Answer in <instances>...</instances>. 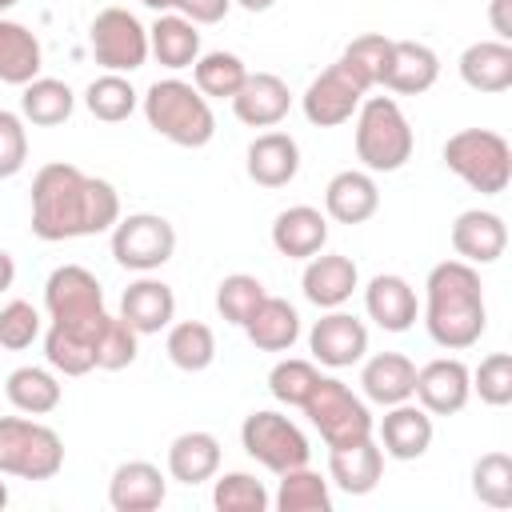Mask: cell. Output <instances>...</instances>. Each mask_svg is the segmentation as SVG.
I'll return each mask as SVG.
<instances>
[{"label":"cell","mask_w":512,"mask_h":512,"mask_svg":"<svg viewBox=\"0 0 512 512\" xmlns=\"http://www.w3.org/2000/svg\"><path fill=\"white\" fill-rule=\"evenodd\" d=\"M120 220V196L108 180L76 164H44L32 180V232L48 244L108 232Z\"/></svg>","instance_id":"6da1fadb"},{"label":"cell","mask_w":512,"mask_h":512,"mask_svg":"<svg viewBox=\"0 0 512 512\" xmlns=\"http://www.w3.org/2000/svg\"><path fill=\"white\" fill-rule=\"evenodd\" d=\"M424 328L448 352H464V348L480 344V336L488 328V308H484V284H480L476 264L440 260L428 272V280H424Z\"/></svg>","instance_id":"7a4b0ae2"},{"label":"cell","mask_w":512,"mask_h":512,"mask_svg":"<svg viewBox=\"0 0 512 512\" xmlns=\"http://www.w3.org/2000/svg\"><path fill=\"white\" fill-rule=\"evenodd\" d=\"M144 120L176 148H204L216 136V116L208 108V96H200L196 84L176 76L156 80L144 92Z\"/></svg>","instance_id":"3957f363"},{"label":"cell","mask_w":512,"mask_h":512,"mask_svg":"<svg viewBox=\"0 0 512 512\" xmlns=\"http://www.w3.org/2000/svg\"><path fill=\"white\" fill-rule=\"evenodd\" d=\"M416 136L392 96H368L356 108V156L364 172H400L412 160Z\"/></svg>","instance_id":"277c9868"},{"label":"cell","mask_w":512,"mask_h":512,"mask_svg":"<svg viewBox=\"0 0 512 512\" xmlns=\"http://www.w3.org/2000/svg\"><path fill=\"white\" fill-rule=\"evenodd\" d=\"M44 308L56 328L76 332L96 352V336L108 320V308H104V288L88 268H80V264L52 268V276L44 280Z\"/></svg>","instance_id":"5b68a950"},{"label":"cell","mask_w":512,"mask_h":512,"mask_svg":"<svg viewBox=\"0 0 512 512\" xmlns=\"http://www.w3.org/2000/svg\"><path fill=\"white\" fill-rule=\"evenodd\" d=\"M444 168L456 172L472 192L500 196L512 180V148L492 128H460L444 140Z\"/></svg>","instance_id":"8992f818"},{"label":"cell","mask_w":512,"mask_h":512,"mask_svg":"<svg viewBox=\"0 0 512 512\" xmlns=\"http://www.w3.org/2000/svg\"><path fill=\"white\" fill-rule=\"evenodd\" d=\"M64 468V440L32 416H0V476L52 480Z\"/></svg>","instance_id":"52a82bcc"},{"label":"cell","mask_w":512,"mask_h":512,"mask_svg":"<svg viewBox=\"0 0 512 512\" xmlns=\"http://www.w3.org/2000/svg\"><path fill=\"white\" fill-rule=\"evenodd\" d=\"M300 408H304V416L312 420V428L320 432V440L328 448H348L356 440H368L372 428H376L368 404L336 376H320Z\"/></svg>","instance_id":"ba28073f"},{"label":"cell","mask_w":512,"mask_h":512,"mask_svg":"<svg viewBox=\"0 0 512 512\" xmlns=\"http://www.w3.org/2000/svg\"><path fill=\"white\" fill-rule=\"evenodd\" d=\"M240 444H244V452H248L256 464H264V468L276 472V476L288 472V468L308 464V456H312L308 436H304L288 416H280V412H272V408H260V412L244 416V424H240Z\"/></svg>","instance_id":"9c48e42d"},{"label":"cell","mask_w":512,"mask_h":512,"mask_svg":"<svg viewBox=\"0 0 512 512\" xmlns=\"http://www.w3.org/2000/svg\"><path fill=\"white\" fill-rule=\"evenodd\" d=\"M176 252V228L156 212H132L112 224V256L128 272H156Z\"/></svg>","instance_id":"30bf717a"},{"label":"cell","mask_w":512,"mask_h":512,"mask_svg":"<svg viewBox=\"0 0 512 512\" xmlns=\"http://www.w3.org/2000/svg\"><path fill=\"white\" fill-rule=\"evenodd\" d=\"M88 48L104 72H136L148 60V28L128 8H104L88 28Z\"/></svg>","instance_id":"8fae6325"},{"label":"cell","mask_w":512,"mask_h":512,"mask_svg":"<svg viewBox=\"0 0 512 512\" xmlns=\"http://www.w3.org/2000/svg\"><path fill=\"white\" fill-rule=\"evenodd\" d=\"M412 396L420 400V408L428 416H452L468 404L472 396V372L464 360L456 356H440V360H428L424 368H416V384H412Z\"/></svg>","instance_id":"7c38bea8"},{"label":"cell","mask_w":512,"mask_h":512,"mask_svg":"<svg viewBox=\"0 0 512 512\" xmlns=\"http://www.w3.org/2000/svg\"><path fill=\"white\" fill-rule=\"evenodd\" d=\"M308 348L320 364L328 368H352L364 360L368 352V328L364 320H356L352 312H340V308H328V316H320L308 332Z\"/></svg>","instance_id":"4fadbf2b"},{"label":"cell","mask_w":512,"mask_h":512,"mask_svg":"<svg viewBox=\"0 0 512 512\" xmlns=\"http://www.w3.org/2000/svg\"><path fill=\"white\" fill-rule=\"evenodd\" d=\"M360 100H364V92L352 84V76H348L340 64H332V68H324V72L304 88L300 108H304L308 124H316V128H336V124L352 120V112L360 108Z\"/></svg>","instance_id":"5bb4252c"},{"label":"cell","mask_w":512,"mask_h":512,"mask_svg":"<svg viewBox=\"0 0 512 512\" xmlns=\"http://www.w3.org/2000/svg\"><path fill=\"white\" fill-rule=\"evenodd\" d=\"M292 108V92L276 72H248L232 96V112L248 128H276Z\"/></svg>","instance_id":"9a60e30c"},{"label":"cell","mask_w":512,"mask_h":512,"mask_svg":"<svg viewBox=\"0 0 512 512\" xmlns=\"http://www.w3.org/2000/svg\"><path fill=\"white\" fill-rule=\"evenodd\" d=\"M372 432H380V452L392 460H420L432 448V416L412 400L392 404Z\"/></svg>","instance_id":"2e32d148"},{"label":"cell","mask_w":512,"mask_h":512,"mask_svg":"<svg viewBox=\"0 0 512 512\" xmlns=\"http://www.w3.org/2000/svg\"><path fill=\"white\" fill-rule=\"evenodd\" d=\"M452 248L464 264H496L508 248V228L488 208H468L452 220Z\"/></svg>","instance_id":"e0dca14e"},{"label":"cell","mask_w":512,"mask_h":512,"mask_svg":"<svg viewBox=\"0 0 512 512\" xmlns=\"http://www.w3.org/2000/svg\"><path fill=\"white\" fill-rule=\"evenodd\" d=\"M172 316H176V296H172V288H168L164 280L148 276V272H144L140 280H132V284L124 288V296H120V320H124L136 336H152V332L168 328Z\"/></svg>","instance_id":"ac0fdd59"},{"label":"cell","mask_w":512,"mask_h":512,"mask_svg":"<svg viewBox=\"0 0 512 512\" xmlns=\"http://www.w3.org/2000/svg\"><path fill=\"white\" fill-rule=\"evenodd\" d=\"M440 76V56L420 44V40H392L388 48V64H384V76L380 84L388 92H400V96H420L436 84Z\"/></svg>","instance_id":"d6986e66"},{"label":"cell","mask_w":512,"mask_h":512,"mask_svg":"<svg viewBox=\"0 0 512 512\" xmlns=\"http://www.w3.org/2000/svg\"><path fill=\"white\" fill-rule=\"evenodd\" d=\"M272 244L288 260H312L328 244V216L312 204H292L272 220Z\"/></svg>","instance_id":"ffe728a7"},{"label":"cell","mask_w":512,"mask_h":512,"mask_svg":"<svg viewBox=\"0 0 512 512\" xmlns=\"http://www.w3.org/2000/svg\"><path fill=\"white\" fill-rule=\"evenodd\" d=\"M364 308H368V320H376L384 332H408L416 324V312H420L416 288L396 272H380L368 280Z\"/></svg>","instance_id":"44dd1931"},{"label":"cell","mask_w":512,"mask_h":512,"mask_svg":"<svg viewBox=\"0 0 512 512\" xmlns=\"http://www.w3.org/2000/svg\"><path fill=\"white\" fill-rule=\"evenodd\" d=\"M384 476V452L380 444L356 440L348 448H328V484H336L348 496H368Z\"/></svg>","instance_id":"7402d4cb"},{"label":"cell","mask_w":512,"mask_h":512,"mask_svg":"<svg viewBox=\"0 0 512 512\" xmlns=\"http://www.w3.org/2000/svg\"><path fill=\"white\" fill-rule=\"evenodd\" d=\"M376 208H380V188H376L372 172L344 168L324 188V212L336 224H364L376 216Z\"/></svg>","instance_id":"603a6c76"},{"label":"cell","mask_w":512,"mask_h":512,"mask_svg":"<svg viewBox=\"0 0 512 512\" xmlns=\"http://www.w3.org/2000/svg\"><path fill=\"white\" fill-rule=\"evenodd\" d=\"M164 496H168L164 472L148 460H128L108 480V504L116 512H152L164 504Z\"/></svg>","instance_id":"cb8c5ba5"},{"label":"cell","mask_w":512,"mask_h":512,"mask_svg":"<svg viewBox=\"0 0 512 512\" xmlns=\"http://www.w3.org/2000/svg\"><path fill=\"white\" fill-rule=\"evenodd\" d=\"M360 284V272L348 256L340 252H316L300 276V288L304 296L316 304V308H340Z\"/></svg>","instance_id":"d4e9b609"},{"label":"cell","mask_w":512,"mask_h":512,"mask_svg":"<svg viewBox=\"0 0 512 512\" xmlns=\"http://www.w3.org/2000/svg\"><path fill=\"white\" fill-rule=\"evenodd\" d=\"M412 384H416V364L404 352H376L360 368V388L380 408L412 400Z\"/></svg>","instance_id":"484cf974"},{"label":"cell","mask_w":512,"mask_h":512,"mask_svg":"<svg viewBox=\"0 0 512 512\" xmlns=\"http://www.w3.org/2000/svg\"><path fill=\"white\" fill-rule=\"evenodd\" d=\"M300 172V144L288 132H260L248 144V176L260 188H284Z\"/></svg>","instance_id":"4316f807"},{"label":"cell","mask_w":512,"mask_h":512,"mask_svg":"<svg viewBox=\"0 0 512 512\" xmlns=\"http://www.w3.org/2000/svg\"><path fill=\"white\" fill-rule=\"evenodd\" d=\"M460 80L476 92H508L512 88V44L508 40H476L460 52Z\"/></svg>","instance_id":"83f0119b"},{"label":"cell","mask_w":512,"mask_h":512,"mask_svg":"<svg viewBox=\"0 0 512 512\" xmlns=\"http://www.w3.org/2000/svg\"><path fill=\"white\" fill-rule=\"evenodd\" d=\"M220 468V440L212 432H180L172 444H168V476L196 488L204 480H212Z\"/></svg>","instance_id":"f1b7e54d"},{"label":"cell","mask_w":512,"mask_h":512,"mask_svg":"<svg viewBox=\"0 0 512 512\" xmlns=\"http://www.w3.org/2000/svg\"><path fill=\"white\" fill-rule=\"evenodd\" d=\"M148 52H152L164 68H172V72L192 68L196 56H200V32H196V24H192L188 16H180V12H160L156 24L148 28Z\"/></svg>","instance_id":"f546056e"},{"label":"cell","mask_w":512,"mask_h":512,"mask_svg":"<svg viewBox=\"0 0 512 512\" xmlns=\"http://www.w3.org/2000/svg\"><path fill=\"white\" fill-rule=\"evenodd\" d=\"M44 52L32 28H24L20 20H4L0 16V84H28L40 76Z\"/></svg>","instance_id":"4dcf8cb0"},{"label":"cell","mask_w":512,"mask_h":512,"mask_svg":"<svg viewBox=\"0 0 512 512\" xmlns=\"http://www.w3.org/2000/svg\"><path fill=\"white\" fill-rule=\"evenodd\" d=\"M248 340L260 348V352H288L296 340H300V316L288 300L280 296H264L260 308L248 316L244 324Z\"/></svg>","instance_id":"1f68e13d"},{"label":"cell","mask_w":512,"mask_h":512,"mask_svg":"<svg viewBox=\"0 0 512 512\" xmlns=\"http://www.w3.org/2000/svg\"><path fill=\"white\" fill-rule=\"evenodd\" d=\"M4 392H8V404L24 416H48V412L60 408V380L48 368H36V364H24V368L8 372Z\"/></svg>","instance_id":"d6a6232c"},{"label":"cell","mask_w":512,"mask_h":512,"mask_svg":"<svg viewBox=\"0 0 512 512\" xmlns=\"http://www.w3.org/2000/svg\"><path fill=\"white\" fill-rule=\"evenodd\" d=\"M76 108V96L64 80H52V76H36L24 84V96H20V116L36 128H56L72 116Z\"/></svg>","instance_id":"836d02e7"},{"label":"cell","mask_w":512,"mask_h":512,"mask_svg":"<svg viewBox=\"0 0 512 512\" xmlns=\"http://www.w3.org/2000/svg\"><path fill=\"white\" fill-rule=\"evenodd\" d=\"M276 512H332V488L320 472H312L308 464L280 472V488L272 496Z\"/></svg>","instance_id":"e575fe53"},{"label":"cell","mask_w":512,"mask_h":512,"mask_svg":"<svg viewBox=\"0 0 512 512\" xmlns=\"http://www.w3.org/2000/svg\"><path fill=\"white\" fill-rule=\"evenodd\" d=\"M244 76H248V68L236 52H204L192 64V84L208 100H232L240 92Z\"/></svg>","instance_id":"d590c367"},{"label":"cell","mask_w":512,"mask_h":512,"mask_svg":"<svg viewBox=\"0 0 512 512\" xmlns=\"http://www.w3.org/2000/svg\"><path fill=\"white\" fill-rule=\"evenodd\" d=\"M168 360L180 372H204L216 360V336L204 320H180L168 328Z\"/></svg>","instance_id":"8d00e7d4"},{"label":"cell","mask_w":512,"mask_h":512,"mask_svg":"<svg viewBox=\"0 0 512 512\" xmlns=\"http://www.w3.org/2000/svg\"><path fill=\"white\" fill-rule=\"evenodd\" d=\"M388 48H392V40H388V36H380V32H364V36H356V40L340 52V60H336V64L352 76V84H356L360 92H368V88H376V84H380V76H384Z\"/></svg>","instance_id":"74e56055"},{"label":"cell","mask_w":512,"mask_h":512,"mask_svg":"<svg viewBox=\"0 0 512 512\" xmlns=\"http://www.w3.org/2000/svg\"><path fill=\"white\" fill-rule=\"evenodd\" d=\"M84 108L104 124H120L136 112V88L120 72H104L84 88Z\"/></svg>","instance_id":"f35d334b"},{"label":"cell","mask_w":512,"mask_h":512,"mask_svg":"<svg viewBox=\"0 0 512 512\" xmlns=\"http://www.w3.org/2000/svg\"><path fill=\"white\" fill-rule=\"evenodd\" d=\"M472 496L488 508H512V456L484 452L472 464Z\"/></svg>","instance_id":"ab89813d"},{"label":"cell","mask_w":512,"mask_h":512,"mask_svg":"<svg viewBox=\"0 0 512 512\" xmlns=\"http://www.w3.org/2000/svg\"><path fill=\"white\" fill-rule=\"evenodd\" d=\"M268 292H264V284L256 280V276H248V272H232V276H224L220 280V288H216V312L228 320V324H248V316L260 308V300H264Z\"/></svg>","instance_id":"60d3db41"},{"label":"cell","mask_w":512,"mask_h":512,"mask_svg":"<svg viewBox=\"0 0 512 512\" xmlns=\"http://www.w3.org/2000/svg\"><path fill=\"white\" fill-rule=\"evenodd\" d=\"M212 504L220 512H268L272 496L252 472H224L212 488Z\"/></svg>","instance_id":"b9f144b4"},{"label":"cell","mask_w":512,"mask_h":512,"mask_svg":"<svg viewBox=\"0 0 512 512\" xmlns=\"http://www.w3.org/2000/svg\"><path fill=\"white\" fill-rule=\"evenodd\" d=\"M316 380H320V372H316L312 360L288 356V360H276V364H272V372H268V392H272L280 404L300 408V404L308 400V392L316 388Z\"/></svg>","instance_id":"7bdbcfd3"},{"label":"cell","mask_w":512,"mask_h":512,"mask_svg":"<svg viewBox=\"0 0 512 512\" xmlns=\"http://www.w3.org/2000/svg\"><path fill=\"white\" fill-rule=\"evenodd\" d=\"M44 356H48V364H52L56 372H64V376H84V372L96 368V352H92V344L80 340L76 332L56 328V324L44 332Z\"/></svg>","instance_id":"ee69618b"},{"label":"cell","mask_w":512,"mask_h":512,"mask_svg":"<svg viewBox=\"0 0 512 512\" xmlns=\"http://www.w3.org/2000/svg\"><path fill=\"white\" fill-rule=\"evenodd\" d=\"M472 392H476L484 404H492V408L512 404V356H508V352L484 356V360L476 364V372H472Z\"/></svg>","instance_id":"f6af8a7d"},{"label":"cell","mask_w":512,"mask_h":512,"mask_svg":"<svg viewBox=\"0 0 512 512\" xmlns=\"http://www.w3.org/2000/svg\"><path fill=\"white\" fill-rule=\"evenodd\" d=\"M136 352H140L136 348V332L120 316H108L104 328H100V336H96V368L120 372V368H128L136 360Z\"/></svg>","instance_id":"bcb514c9"},{"label":"cell","mask_w":512,"mask_h":512,"mask_svg":"<svg viewBox=\"0 0 512 512\" xmlns=\"http://www.w3.org/2000/svg\"><path fill=\"white\" fill-rule=\"evenodd\" d=\"M40 336V312L28 300H12L0 308V348L24 352Z\"/></svg>","instance_id":"7dc6e473"},{"label":"cell","mask_w":512,"mask_h":512,"mask_svg":"<svg viewBox=\"0 0 512 512\" xmlns=\"http://www.w3.org/2000/svg\"><path fill=\"white\" fill-rule=\"evenodd\" d=\"M28 160V132H24V116L0 108V180L16 176Z\"/></svg>","instance_id":"c3c4849f"},{"label":"cell","mask_w":512,"mask_h":512,"mask_svg":"<svg viewBox=\"0 0 512 512\" xmlns=\"http://www.w3.org/2000/svg\"><path fill=\"white\" fill-rule=\"evenodd\" d=\"M176 8H180V16H188L192 24H220V20L228 16L232 0H180Z\"/></svg>","instance_id":"681fc988"},{"label":"cell","mask_w":512,"mask_h":512,"mask_svg":"<svg viewBox=\"0 0 512 512\" xmlns=\"http://www.w3.org/2000/svg\"><path fill=\"white\" fill-rule=\"evenodd\" d=\"M508 4H512V0H492V8H488V20H492V32H496V40H512Z\"/></svg>","instance_id":"f907efd6"},{"label":"cell","mask_w":512,"mask_h":512,"mask_svg":"<svg viewBox=\"0 0 512 512\" xmlns=\"http://www.w3.org/2000/svg\"><path fill=\"white\" fill-rule=\"evenodd\" d=\"M12 280H16V260L0 248V292H4V288H12Z\"/></svg>","instance_id":"816d5d0a"},{"label":"cell","mask_w":512,"mask_h":512,"mask_svg":"<svg viewBox=\"0 0 512 512\" xmlns=\"http://www.w3.org/2000/svg\"><path fill=\"white\" fill-rule=\"evenodd\" d=\"M232 4H240L244 12H268L276 0H232Z\"/></svg>","instance_id":"f5cc1de1"},{"label":"cell","mask_w":512,"mask_h":512,"mask_svg":"<svg viewBox=\"0 0 512 512\" xmlns=\"http://www.w3.org/2000/svg\"><path fill=\"white\" fill-rule=\"evenodd\" d=\"M144 8H152V12H168V8H176L180 0H140Z\"/></svg>","instance_id":"db71d44e"},{"label":"cell","mask_w":512,"mask_h":512,"mask_svg":"<svg viewBox=\"0 0 512 512\" xmlns=\"http://www.w3.org/2000/svg\"><path fill=\"white\" fill-rule=\"evenodd\" d=\"M4 508H8V484L0 480V512H4Z\"/></svg>","instance_id":"11a10c76"},{"label":"cell","mask_w":512,"mask_h":512,"mask_svg":"<svg viewBox=\"0 0 512 512\" xmlns=\"http://www.w3.org/2000/svg\"><path fill=\"white\" fill-rule=\"evenodd\" d=\"M12 4H20V0H0V12H8Z\"/></svg>","instance_id":"9f6ffc18"}]
</instances>
